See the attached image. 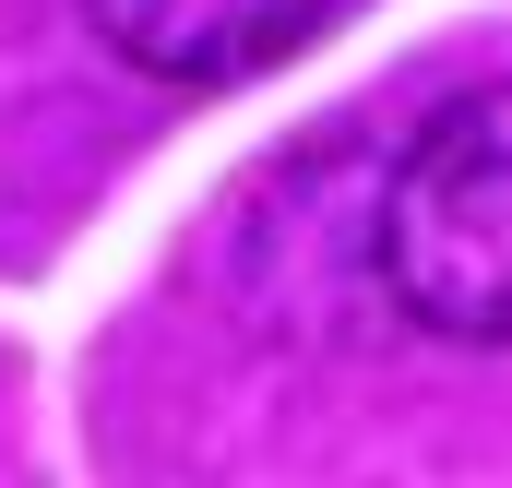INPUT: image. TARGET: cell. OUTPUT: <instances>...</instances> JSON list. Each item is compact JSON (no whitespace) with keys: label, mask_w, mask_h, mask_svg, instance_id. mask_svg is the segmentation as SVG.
Listing matches in <instances>:
<instances>
[{"label":"cell","mask_w":512,"mask_h":488,"mask_svg":"<svg viewBox=\"0 0 512 488\" xmlns=\"http://www.w3.org/2000/svg\"><path fill=\"white\" fill-rule=\"evenodd\" d=\"M382 286L441 346H512V84L453 96L393 155L382 191Z\"/></svg>","instance_id":"1"},{"label":"cell","mask_w":512,"mask_h":488,"mask_svg":"<svg viewBox=\"0 0 512 488\" xmlns=\"http://www.w3.org/2000/svg\"><path fill=\"white\" fill-rule=\"evenodd\" d=\"M334 0H84V24L108 36V60L143 84H179V96H215V84H251L286 48H310Z\"/></svg>","instance_id":"2"}]
</instances>
